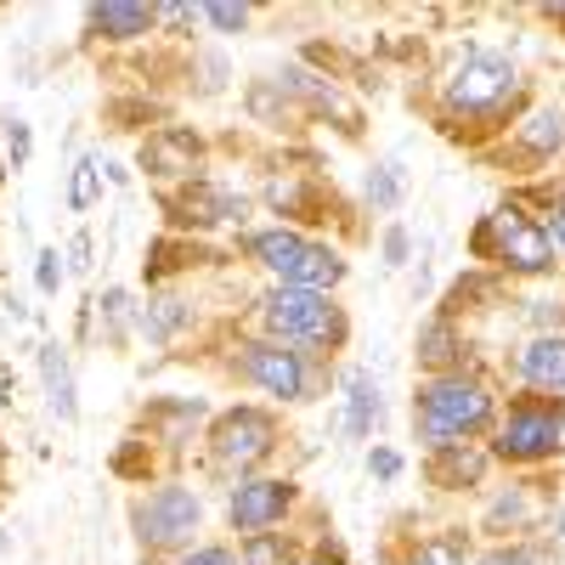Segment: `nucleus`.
<instances>
[{"mask_svg": "<svg viewBox=\"0 0 565 565\" xmlns=\"http://www.w3.org/2000/svg\"><path fill=\"white\" fill-rule=\"evenodd\" d=\"M244 373L266 396H282V402H300L306 396V367H300L295 351H282V345H249L244 351Z\"/></svg>", "mask_w": 565, "mask_h": 565, "instance_id": "nucleus-9", "label": "nucleus"}, {"mask_svg": "<svg viewBox=\"0 0 565 565\" xmlns=\"http://www.w3.org/2000/svg\"><path fill=\"white\" fill-rule=\"evenodd\" d=\"M476 249H481L487 260L514 266V271H548V266H554L548 232H543L532 215H521V210H498V215H487V226L476 232Z\"/></svg>", "mask_w": 565, "mask_h": 565, "instance_id": "nucleus-4", "label": "nucleus"}, {"mask_svg": "<svg viewBox=\"0 0 565 565\" xmlns=\"http://www.w3.org/2000/svg\"><path fill=\"white\" fill-rule=\"evenodd\" d=\"M311 565H328V559H311Z\"/></svg>", "mask_w": 565, "mask_h": 565, "instance_id": "nucleus-35", "label": "nucleus"}, {"mask_svg": "<svg viewBox=\"0 0 565 565\" xmlns=\"http://www.w3.org/2000/svg\"><path fill=\"white\" fill-rule=\"evenodd\" d=\"M238 565H289V543H282V537H266V532H255Z\"/></svg>", "mask_w": 565, "mask_h": 565, "instance_id": "nucleus-22", "label": "nucleus"}, {"mask_svg": "<svg viewBox=\"0 0 565 565\" xmlns=\"http://www.w3.org/2000/svg\"><path fill=\"white\" fill-rule=\"evenodd\" d=\"M385 260H391V266H402V260H407V232H402V226H391V238H385Z\"/></svg>", "mask_w": 565, "mask_h": 565, "instance_id": "nucleus-28", "label": "nucleus"}, {"mask_svg": "<svg viewBox=\"0 0 565 565\" xmlns=\"http://www.w3.org/2000/svg\"><path fill=\"white\" fill-rule=\"evenodd\" d=\"M413 413H418V430L436 447H452V436H469L492 418V396L476 380H436V385L418 391Z\"/></svg>", "mask_w": 565, "mask_h": 565, "instance_id": "nucleus-2", "label": "nucleus"}, {"mask_svg": "<svg viewBox=\"0 0 565 565\" xmlns=\"http://www.w3.org/2000/svg\"><path fill=\"white\" fill-rule=\"evenodd\" d=\"M193 159H199V141L181 136V130H164L159 141L141 148V164H148L153 175H186V170H193Z\"/></svg>", "mask_w": 565, "mask_h": 565, "instance_id": "nucleus-12", "label": "nucleus"}, {"mask_svg": "<svg viewBox=\"0 0 565 565\" xmlns=\"http://www.w3.org/2000/svg\"><path fill=\"white\" fill-rule=\"evenodd\" d=\"M413 565H463V543L458 537H430L413 548Z\"/></svg>", "mask_w": 565, "mask_h": 565, "instance_id": "nucleus-23", "label": "nucleus"}, {"mask_svg": "<svg viewBox=\"0 0 565 565\" xmlns=\"http://www.w3.org/2000/svg\"><path fill=\"white\" fill-rule=\"evenodd\" d=\"M402 186H407V175H402V164L391 159V164H380V170L367 175V199L380 204V210H396V204H402Z\"/></svg>", "mask_w": 565, "mask_h": 565, "instance_id": "nucleus-19", "label": "nucleus"}, {"mask_svg": "<svg viewBox=\"0 0 565 565\" xmlns=\"http://www.w3.org/2000/svg\"><path fill=\"white\" fill-rule=\"evenodd\" d=\"M289 498H295L289 481H244L238 492H232V526L255 537V532H266L271 521H282Z\"/></svg>", "mask_w": 565, "mask_h": 565, "instance_id": "nucleus-10", "label": "nucleus"}, {"mask_svg": "<svg viewBox=\"0 0 565 565\" xmlns=\"http://www.w3.org/2000/svg\"><path fill=\"white\" fill-rule=\"evenodd\" d=\"M181 565H238V559H232V548H199V554H186Z\"/></svg>", "mask_w": 565, "mask_h": 565, "instance_id": "nucleus-27", "label": "nucleus"}, {"mask_svg": "<svg viewBox=\"0 0 565 565\" xmlns=\"http://www.w3.org/2000/svg\"><path fill=\"white\" fill-rule=\"evenodd\" d=\"M68 260H74V266H79V271H85V266H90V238H85V232H79V238H74V244H68Z\"/></svg>", "mask_w": 565, "mask_h": 565, "instance_id": "nucleus-31", "label": "nucleus"}, {"mask_svg": "<svg viewBox=\"0 0 565 565\" xmlns=\"http://www.w3.org/2000/svg\"><path fill=\"white\" fill-rule=\"evenodd\" d=\"M481 452H463L458 441L452 447H441V458L430 463V476H436V487H458V481H481Z\"/></svg>", "mask_w": 565, "mask_h": 565, "instance_id": "nucleus-16", "label": "nucleus"}, {"mask_svg": "<svg viewBox=\"0 0 565 565\" xmlns=\"http://www.w3.org/2000/svg\"><path fill=\"white\" fill-rule=\"evenodd\" d=\"M514 63L509 57H492V52H469L452 79H447V108H463V114H492L498 103L514 97Z\"/></svg>", "mask_w": 565, "mask_h": 565, "instance_id": "nucleus-5", "label": "nucleus"}, {"mask_svg": "<svg viewBox=\"0 0 565 565\" xmlns=\"http://www.w3.org/2000/svg\"><path fill=\"white\" fill-rule=\"evenodd\" d=\"M271 441H277L271 418L255 413V407H238V413H226V418L215 424V458H221V463L249 469V463H260V458L271 452Z\"/></svg>", "mask_w": 565, "mask_h": 565, "instance_id": "nucleus-8", "label": "nucleus"}, {"mask_svg": "<svg viewBox=\"0 0 565 565\" xmlns=\"http://www.w3.org/2000/svg\"><path fill=\"white\" fill-rule=\"evenodd\" d=\"M260 306H266L271 334L295 340V345H334L345 334L340 311L328 306V295H317V289H271Z\"/></svg>", "mask_w": 565, "mask_h": 565, "instance_id": "nucleus-3", "label": "nucleus"}, {"mask_svg": "<svg viewBox=\"0 0 565 565\" xmlns=\"http://www.w3.org/2000/svg\"><path fill=\"white\" fill-rule=\"evenodd\" d=\"M199 18H210L215 29H244L249 23V7H204Z\"/></svg>", "mask_w": 565, "mask_h": 565, "instance_id": "nucleus-25", "label": "nucleus"}, {"mask_svg": "<svg viewBox=\"0 0 565 565\" xmlns=\"http://www.w3.org/2000/svg\"><path fill=\"white\" fill-rule=\"evenodd\" d=\"M521 373L537 391H565V334H543L521 351Z\"/></svg>", "mask_w": 565, "mask_h": 565, "instance_id": "nucleus-11", "label": "nucleus"}, {"mask_svg": "<svg viewBox=\"0 0 565 565\" xmlns=\"http://www.w3.org/2000/svg\"><path fill=\"white\" fill-rule=\"evenodd\" d=\"M29 159V125H12V164Z\"/></svg>", "mask_w": 565, "mask_h": 565, "instance_id": "nucleus-30", "label": "nucleus"}, {"mask_svg": "<svg viewBox=\"0 0 565 565\" xmlns=\"http://www.w3.org/2000/svg\"><path fill=\"white\" fill-rule=\"evenodd\" d=\"M554 244H559V249H565V204H559V210H554Z\"/></svg>", "mask_w": 565, "mask_h": 565, "instance_id": "nucleus-32", "label": "nucleus"}, {"mask_svg": "<svg viewBox=\"0 0 565 565\" xmlns=\"http://www.w3.org/2000/svg\"><path fill=\"white\" fill-rule=\"evenodd\" d=\"M159 23L153 7H90V29L108 34V40H136Z\"/></svg>", "mask_w": 565, "mask_h": 565, "instance_id": "nucleus-13", "label": "nucleus"}, {"mask_svg": "<svg viewBox=\"0 0 565 565\" xmlns=\"http://www.w3.org/2000/svg\"><path fill=\"white\" fill-rule=\"evenodd\" d=\"M554 526H559V537H565V503H559V521H554Z\"/></svg>", "mask_w": 565, "mask_h": 565, "instance_id": "nucleus-33", "label": "nucleus"}, {"mask_svg": "<svg viewBox=\"0 0 565 565\" xmlns=\"http://www.w3.org/2000/svg\"><path fill=\"white\" fill-rule=\"evenodd\" d=\"M373 424H380V385H373L367 373H351L345 380V430L367 436Z\"/></svg>", "mask_w": 565, "mask_h": 565, "instance_id": "nucleus-14", "label": "nucleus"}, {"mask_svg": "<svg viewBox=\"0 0 565 565\" xmlns=\"http://www.w3.org/2000/svg\"><path fill=\"white\" fill-rule=\"evenodd\" d=\"M199 521H204V503L186 487H159V492H148L136 503V532H141V543H153V548L186 543L199 532Z\"/></svg>", "mask_w": 565, "mask_h": 565, "instance_id": "nucleus-6", "label": "nucleus"}, {"mask_svg": "<svg viewBox=\"0 0 565 565\" xmlns=\"http://www.w3.org/2000/svg\"><path fill=\"white\" fill-rule=\"evenodd\" d=\"M521 141H526V148H537V153H548V148H559V141H565V119L548 114V108H537V114L521 125Z\"/></svg>", "mask_w": 565, "mask_h": 565, "instance_id": "nucleus-18", "label": "nucleus"}, {"mask_svg": "<svg viewBox=\"0 0 565 565\" xmlns=\"http://www.w3.org/2000/svg\"><path fill=\"white\" fill-rule=\"evenodd\" d=\"M548 18H559V23H565V7H548Z\"/></svg>", "mask_w": 565, "mask_h": 565, "instance_id": "nucleus-34", "label": "nucleus"}, {"mask_svg": "<svg viewBox=\"0 0 565 565\" xmlns=\"http://www.w3.org/2000/svg\"><path fill=\"white\" fill-rule=\"evenodd\" d=\"M40 373H45V391H52V413L74 418V373H68V351L63 345H45L40 351Z\"/></svg>", "mask_w": 565, "mask_h": 565, "instance_id": "nucleus-15", "label": "nucleus"}, {"mask_svg": "<svg viewBox=\"0 0 565 565\" xmlns=\"http://www.w3.org/2000/svg\"><path fill=\"white\" fill-rule=\"evenodd\" d=\"M249 255L266 266V271H277L282 277V289H334V282L345 277V260L328 249V244H311V238H300V232H289V226H271V232H255L249 238Z\"/></svg>", "mask_w": 565, "mask_h": 565, "instance_id": "nucleus-1", "label": "nucleus"}, {"mask_svg": "<svg viewBox=\"0 0 565 565\" xmlns=\"http://www.w3.org/2000/svg\"><path fill=\"white\" fill-rule=\"evenodd\" d=\"M418 356L430 362V367H447V362L458 356V340H452V328H447V322H430V328H424V334H418Z\"/></svg>", "mask_w": 565, "mask_h": 565, "instance_id": "nucleus-20", "label": "nucleus"}, {"mask_svg": "<svg viewBox=\"0 0 565 565\" xmlns=\"http://www.w3.org/2000/svg\"><path fill=\"white\" fill-rule=\"evenodd\" d=\"M97 193H103V170H97V159H79V164H74V181H68V210L85 215L90 204H97Z\"/></svg>", "mask_w": 565, "mask_h": 565, "instance_id": "nucleus-17", "label": "nucleus"}, {"mask_svg": "<svg viewBox=\"0 0 565 565\" xmlns=\"http://www.w3.org/2000/svg\"><path fill=\"white\" fill-rule=\"evenodd\" d=\"M181 322H186V311H181L175 300H153L148 311H141V334H148V340H164V334H175Z\"/></svg>", "mask_w": 565, "mask_h": 565, "instance_id": "nucleus-21", "label": "nucleus"}, {"mask_svg": "<svg viewBox=\"0 0 565 565\" xmlns=\"http://www.w3.org/2000/svg\"><path fill=\"white\" fill-rule=\"evenodd\" d=\"M367 469H373V476H380V481H396V476H402V458L380 447V452H373V458H367Z\"/></svg>", "mask_w": 565, "mask_h": 565, "instance_id": "nucleus-26", "label": "nucleus"}, {"mask_svg": "<svg viewBox=\"0 0 565 565\" xmlns=\"http://www.w3.org/2000/svg\"><path fill=\"white\" fill-rule=\"evenodd\" d=\"M63 255L57 249H40V266H34V282H40V295H57V282H63Z\"/></svg>", "mask_w": 565, "mask_h": 565, "instance_id": "nucleus-24", "label": "nucleus"}, {"mask_svg": "<svg viewBox=\"0 0 565 565\" xmlns=\"http://www.w3.org/2000/svg\"><path fill=\"white\" fill-rule=\"evenodd\" d=\"M481 565H543V559H532V554H521V548H498V554L481 559Z\"/></svg>", "mask_w": 565, "mask_h": 565, "instance_id": "nucleus-29", "label": "nucleus"}, {"mask_svg": "<svg viewBox=\"0 0 565 565\" xmlns=\"http://www.w3.org/2000/svg\"><path fill=\"white\" fill-rule=\"evenodd\" d=\"M559 402L554 407H514L498 430V452L514 458V463H532V458H548L559 447Z\"/></svg>", "mask_w": 565, "mask_h": 565, "instance_id": "nucleus-7", "label": "nucleus"}]
</instances>
